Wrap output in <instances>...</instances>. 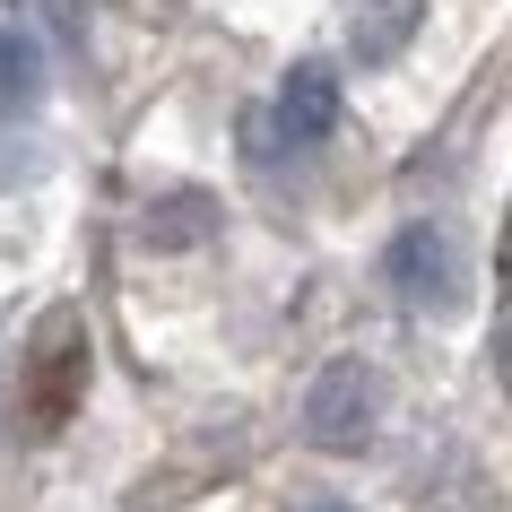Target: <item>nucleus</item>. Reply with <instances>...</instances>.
Instances as JSON below:
<instances>
[{
	"label": "nucleus",
	"instance_id": "nucleus-1",
	"mask_svg": "<svg viewBox=\"0 0 512 512\" xmlns=\"http://www.w3.org/2000/svg\"><path fill=\"white\" fill-rule=\"evenodd\" d=\"M330 131H339V61H296V70L235 122V148H243V165L270 174V165H287V157H313Z\"/></svg>",
	"mask_w": 512,
	"mask_h": 512
},
{
	"label": "nucleus",
	"instance_id": "nucleus-2",
	"mask_svg": "<svg viewBox=\"0 0 512 512\" xmlns=\"http://www.w3.org/2000/svg\"><path fill=\"white\" fill-rule=\"evenodd\" d=\"M304 434L322 443V452H374L382 434V374L365 356H330L313 391H304Z\"/></svg>",
	"mask_w": 512,
	"mask_h": 512
},
{
	"label": "nucleus",
	"instance_id": "nucleus-3",
	"mask_svg": "<svg viewBox=\"0 0 512 512\" xmlns=\"http://www.w3.org/2000/svg\"><path fill=\"white\" fill-rule=\"evenodd\" d=\"M382 287L417 313H452L460 304V243L452 226H434V217H408L400 235L382 243Z\"/></svg>",
	"mask_w": 512,
	"mask_h": 512
},
{
	"label": "nucleus",
	"instance_id": "nucleus-4",
	"mask_svg": "<svg viewBox=\"0 0 512 512\" xmlns=\"http://www.w3.org/2000/svg\"><path fill=\"white\" fill-rule=\"evenodd\" d=\"M79 374H87V339H79L70 313H53V322L35 330V348H27V408H35V426H61V417H70Z\"/></svg>",
	"mask_w": 512,
	"mask_h": 512
},
{
	"label": "nucleus",
	"instance_id": "nucleus-5",
	"mask_svg": "<svg viewBox=\"0 0 512 512\" xmlns=\"http://www.w3.org/2000/svg\"><path fill=\"white\" fill-rule=\"evenodd\" d=\"M209 226H217V200L200 183H174L157 200H139V243L148 252H191V243H209Z\"/></svg>",
	"mask_w": 512,
	"mask_h": 512
},
{
	"label": "nucleus",
	"instance_id": "nucleus-6",
	"mask_svg": "<svg viewBox=\"0 0 512 512\" xmlns=\"http://www.w3.org/2000/svg\"><path fill=\"white\" fill-rule=\"evenodd\" d=\"M417 9H426V0H365V18H356V35H348V61L356 70H382V61L417 35Z\"/></svg>",
	"mask_w": 512,
	"mask_h": 512
},
{
	"label": "nucleus",
	"instance_id": "nucleus-7",
	"mask_svg": "<svg viewBox=\"0 0 512 512\" xmlns=\"http://www.w3.org/2000/svg\"><path fill=\"white\" fill-rule=\"evenodd\" d=\"M44 96V44L27 27H0V113H35Z\"/></svg>",
	"mask_w": 512,
	"mask_h": 512
},
{
	"label": "nucleus",
	"instance_id": "nucleus-8",
	"mask_svg": "<svg viewBox=\"0 0 512 512\" xmlns=\"http://www.w3.org/2000/svg\"><path fill=\"white\" fill-rule=\"evenodd\" d=\"M495 374H504V391H512V313L495 322Z\"/></svg>",
	"mask_w": 512,
	"mask_h": 512
},
{
	"label": "nucleus",
	"instance_id": "nucleus-9",
	"mask_svg": "<svg viewBox=\"0 0 512 512\" xmlns=\"http://www.w3.org/2000/svg\"><path fill=\"white\" fill-rule=\"evenodd\" d=\"M495 278H504V313H512V209H504V252H495Z\"/></svg>",
	"mask_w": 512,
	"mask_h": 512
},
{
	"label": "nucleus",
	"instance_id": "nucleus-10",
	"mask_svg": "<svg viewBox=\"0 0 512 512\" xmlns=\"http://www.w3.org/2000/svg\"><path fill=\"white\" fill-rule=\"evenodd\" d=\"M296 512H356V504H348V495H304Z\"/></svg>",
	"mask_w": 512,
	"mask_h": 512
}]
</instances>
